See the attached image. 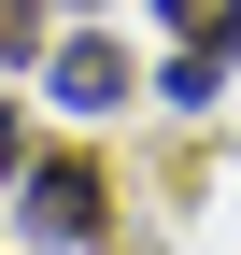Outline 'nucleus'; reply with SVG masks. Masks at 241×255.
<instances>
[{
    "instance_id": "nucleus-1",
    "label": "nucleus",
    "mask_w": 241,
    "mask_h": 255,
    "mask_svg": "<svg viewBox=\"0 0 241 255\" xmlns=\"http://www.w3.org/2000/svg\"><path fill=\"white\" fill-rule=\"evenodd\" d=\"M100 170H85V156H28V170H14V227L28 241H43V255H71V241H100Z\"/></svg>"
},
{
    "instance_id": "nucleus-2",
    "label": "nucleus",
    "mask_w": 241,
    "mask_h": 255,
    "mask_svg": "<svg viewBox=\"0 0 241 255\" xmlns=\"http://www.w3.org/2000/svg\"><path fill=\"white\" fill-rule=\"evenodd\" d=\"M43 100H57V114H128V57L85 28V43H57V57H43Z\"/></svg>"
},
{
    "instance_id": "nucleus-3",
    "label": "nucleus",
    "mask_w": 241,
    "mask_h": 255,
    "mask_svg": "<svg viewBox=\"0 0 241 255\" xmlns=\"http://www.w3.org/2000/svg\"><path fill=\"white\" fill-rule=\"evenodd\" d=\"M227 71H241V43H170L156 100H170V114H213V100H227Z\"/></svg>"
},
{
    "instance_id": "nucleus-4",
    "label": "nucleus",
    "mask_w": 241,
    "mask_h": 255,
    "mask_svg": "<svg viewBox=\"0 0 241 255\" xmlns=\"http://www.w3.org/2000/svg\"><path fill=\"white\" fill-rule=\"evenodd\" d=\"M170 43H241V0H156Z\"/></svg>"
},
{
    "instance_id": "nucleus-5",
    "label": "nucleus",
    "mask_w": 241,
    "mask_h": 255,
    "mask_svg": "<svg viewBox=\"0 0 241 255\" xmlns=\"http://www.w3.org/2000/svg\"><path fill=\"white\" fill-rule=\"evenodd\" d=\"M43 57V0H0V71H28Z\"/></svg>"
},
{
    "instance_id": "nucleus-6",
    "label": "nucleus",
    "mask_w": 241,
    "mask_h": 255,
    "mask_svg": "<svg viewBox=\"0 0 241 255\" xmlns=\"http://www.w3.org/2000/svg\"><path fill=\"white\" fill-rule=\"evenodd\" d=\"M0 184H14V100H0Z\"/></svg>"
}]
</instances>
